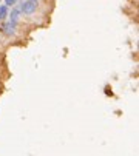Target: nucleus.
Here are the masks:
<instances>
[{"label":"nucleus","instance_id":"obj_1","mask_svg":"<svg viewBox=\"0 0 139 156\" xmlns=\"http://www.w3.org/2000/svg\"><path fill=\"white\" fill-rule=\"evenodd\" d=\"M20 12L25 16H31L39 9V0H23L19 6Z\"/></svg>","mask_w":139,"mask_h":156},{"label":"nucleus","instance_id":"obj_3","mask_svg":"<svg viewBox=\"0 0 139 156\" xmlns=\"http://www.w3.org/2000/svg\"><path fill=\"white\" fill-rule=\"evenodd\" d=\"M20 9H19V6H12L11 8V11L8 12V17H9V22H19V19H20Z\"/></svg>","mask_w":139,"mask_h":156},{"label":"nucleus","instance_id":"obj_2","mask_svg":"<svg viewBox=\"0 0 139 156\" xmlns=\"http://www.w3.org/2000/svg\"><path fill=\"white\" fill-rule=\"evenodd\" d=\"M17 27H19V22H9V20H6V22H3V23H2V27H0V33H2L3 36H6V37H11V36L16 34Z\"/></svg>","mask_w":139,"mask_h":156},{"label":"nucleus","instance_id":"obj_4","mask_svg":"<svg viewBox=\"0 0 139 156\" xmlns=\"http://www.w3.org/2000/svg\"><path fill=\"white\" fill-rule=\"evenodd\" d=\"M8 12H9V8H6L5 5H0V22H3L8 17Z\"/></svg>","mask_w":139,"mask_h":156},{"label":"nucleus","instance_id":"obj_5","mask_svg":"<svg viewBox=\"0 0 139 156\" xmlns=\"http://www.w3.org/2000/svg\"><path fill=\"white\" fill-rule=\"evenodd\" d=\"M17 2H19V0H5V6L6 8H12V6H16Z\"/></svg>","mask_w":139,"mask_h":156}]
</instances>
